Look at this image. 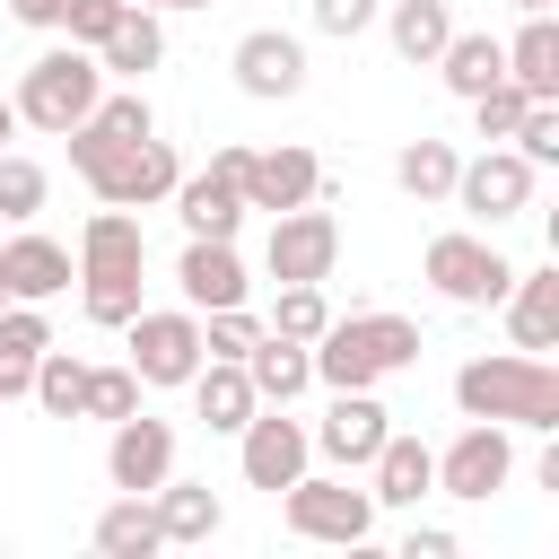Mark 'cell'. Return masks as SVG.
<instances>
[{
    "label": "cell",
    "instance_id": "obj_12",
    "mask_svg": "<svg viewBox=\"0 0 559 559\" xmlns=\"http://www.w3.org/2000/svg\"><path fill=\"white\" fill-rule=\"evenodd\" d=\"M384 428H393V411L376 402V384H341L332 411H323V428H306V437H314V454L332 472H367L376 445H384Z\"/></svg>",
    "mask_w": 559,
    "mask_h": 559
},
{
    "label": "cell",
    "instance_id": "obj_17",
    "mask_svg": "<svg viewBox=\"0 0 559 559\" xmlns=\"http://www.w3.org/2000/svg\"><path fill=\"white\" fill-rule=\"evenodd\" d=\"M70 280H79V262H70V245H52V236H35V227L0 245V288H9L17 306H44V297H61Z\"/></svg>",
    "mask_w": 559,
    "mask_h": 559
},
{
    "label": "cell",
    "instance_id": "obj_36",
    "mask_svg": "<svg viewBox=\"0 0 559 559\" xmlns=\"http://www.w3.org/2000/svg\"><path fill=\"white\" fill-rule=\"evenodd\" d=\"M262 341V314H245V306H210L201 314V358H245Z\"/></svg>",
    "mask_w": 559,
    "mask_h": 559
},
{
    "label": "cell",
    "instance_id": "obj_26",
    "mask_svg": "<svg viewBox=\"0 0 559 559\" xmlns=\"http://www.w3.org/2000/svg\"><path fill=\"white\" fill-rule=\"evenodd\" d=\"M96 61H105V70H122V79H148V70L166 61V26H157V9H131V0H122L114 35L96 44Z\"/></svg>",
    "mask_w": 559,
    "mask_h": 559
},
{
    "label": "cell",
    "instance_id": "obj_46",
    "mask_svg": "<svg viewBox=\"0 0 559 559\" xmlns=\"http://www.w3.org/2000/svg\"><path fill=\"white\" fill-rule=\"evenodd\" d=\"M515 9H524V17H533V9H550V0H515Z\"/></svg>",
    "mask_w": 559,
    "mask_h": 559
},
{
    "label": "cell",
    "instance_id": "obj_13",
    "mask_svg": "<svg viewBox=\"0 0 559 559\" xmlns=\"http://www.w3.org/2000/svg\"><path fill=\"white\" fill-rule=\"evenodd\" d=\"M236 437H245V454H236V463H245V480H253V489H271V498L314 463V437H306V419H288V402H262Z\"/></svg>",
    "mask_w": 559,
    "mask_h": 559
},
{
    "label": "cell",
    "instance_id": "obj_7",
    "mask_svg": "<svg viewBox=\"0 0 559 559\" xmlns=\"http://www.w3.org/2000/svg\"><path fill=\"white\" fill-rule=\"evenodd\" d=\"M131 376L140 384H192V367H201V314L192 306H140L131 323Z\"/></svg>",
    "mask_w": 559,
    "mask_h": 559
},
{
    "label": "cell",
    "instance_id": "obj_34",
    "mask_svg": "<svg viewBox=\"0 0 559 559\" xmlns=\"http://www.w3.org/2000/svg\"><path fill=\"white\" fill-rule=\"evenodd\" d=\"M44 201H52V175H44L35 157L0 148V218H9V227H26V218H35Z\"/></svg>",
    "mask_w": 559,
    "mask_h": 559
},
{
    "label": "cell",
    "instance_id": "obj_44",
    "mask_svg": "<svg viewBox=\"0 0 559 559\" xmlns=\"http://www.w3.org/2000/svg\"><path fill=\"white\" fill-rule=\"evenodd\" d=\"M131 9H157L166 17V9H210V0H131Z\"/></svg>",
    "mask_w": 559,
    "mask_h": 559
},
{
    "label": "cell",
    "instance_id": "obj_33",
    "mask_svg": "<svg viewBox=\"0 0 559 559\" xmlns=\"http://www.w3.org/2000/svg\"><path fill=\"white\" fill-rule=\"evenodd\" d=\"M323 323H332V306H323V280H280V297H271V323H262V332L314 341Z\"/></svg>",
    "mask_w": 559,
    "mask_h": 559
},
{
    "label": "cell",
    "instance_id": "obj_16",
    "mask_svg": "<svg viewBox=\"0 0 559 559\" xmlns=\"http://www.w3.org/2000/svg\"><path fill=\"white\" fill-rule=\"evenodd\" d=\"M166 472H175V428H166V419H148V411L114 419V445H105V480H114V489H131V498H148Z\"/></svg>",
    "mask_w": 559,
    "mask_h": 559
},
{
    "label": "cell",
    "instance_id": "obj_28",
    "mask_svg": "<svg viewBox=\"0 0 559 559\" xmlns=\"http://www.w3.org/2000/svg\"><path fill=\"white\" fill-rule=\"evenodd\" d=\"M437 70H445V87H454V96H480L489 79H507V44H498V35H463V26H454V35H445V52H437Z\"/></svg>",
    "mask_w": 559,
    "mask_h": 559
},
{
    "label": "cell",
    "instance_id": "obj_15",
    "mask_svg": "<svg viewBox=\"0 0 559 559\" xmlns=\"http://www.w3.org/2000/svg\"><path fill=\"white\" fill-rule=\"evenodd\" d=\"M175 288H183V306L192 314H210V306H245V253H236V236H183V262H175Z\"/></svg>",
    "mask_w": 559,
    "mask_h": 559
},
{
    "label": "cell",
    "instance_id": "obj_11",
    "mask_svg": "<svg viewBox=\"0 0 559 559\" xmlns=\"http://www.w3.org/2000/svg\"><path fill=\"white\" fill-rule=\"evenodd\" d=\"M245 157H253V148H218L210 175H183V183L166 192L175 218H183V236H236V227H245Z\"/></svg>",
    "mask_w": 559,
    "mask_h": 559
},
{
    "label": "cell",
    "instance_id": "obj_27",
    "mask_svg": "<svg viewBox=\"0 0 559 559\" xmlns=\"http://www.w3.org/2000/svg\"><path fill=\"white\" fill-rule=\"evenodd\" d=\"M507 79H515L524 96H559V26H550V9H533L524 35L507 44Z\"/></svg>",
    "mask_w": 559,
    "mask_h": 559
},
{
    "label": "cell",
    "instance_id": "obj_25",
    "mask_svg": "<svg viewBox=\"0 0 559 559\" xmlns=\"http://www.w3.org/2000/svg\"><path fill=\"white\" fill-rule=\"evenodd\" d=\"M245 376H253V393H262V402H297V393L314 384V358H306V341L262 332V341L245 349Z\"/></svg>",
    "mask_w": 559,
    "mask_h": 559
},
{
    "label": "cell",
    "instance_id": "obj_10",
    "mask_svg": "<svg viewBox=\"0 0 559 559\" xmlns=\"http://www.w3.org/2000/svg\"><path fill=\"white\" fill-rule=\"evenodd\" d=\"M341 262V218L297 201V210H271V236H262V271L271 280H332Z\"/></svg>",
    "mask_w": 559,
    "mask_h": 559
},
{
    "label": "cell",
    "instance_id": "obj_19",
    "mask_svg": "<svg viewBox=\"0 0 559 559\" xmlns=\"http://www.w3.org/2000/svg\"><path fill=\"white\" fill-rule=\"evenodd\" d=\"M314 183H323L314 148H253L245 157V210H297V201H314Z\"/></svg>",
    "mask_w": 559,
    "mask_h": 559
},
{
    "label": "cell",
    "instance_id": "obj_43",
    "mask_svg": "<svg viewBox=\"0 0 559 559\" xmlns=\"http://www.w3.org/2000/svg\"><path fill=\"white\" fill-rule=\"evenodd\" d=\"M9 9H17V26H52V9H61V0H9Z\"/></svg>",
    "mask_w": 559,
    "mask_h": 559
},
{
    "label": "cell",
    "instance_id": "obj_29",
    "mask_svg": "<svg viewBox=\"0 0 559 559\" xmlns=\"http://www.w3.org/2000/svg\"><path fill=\"white\" fill-rule=\"evenodd\" d=\"M384 35H393V52L402 61H437L445 52V35H454V17H445V0H393V17H384Z\"/></svg>",
    "mask_w": 559,
    "mask_h": 559
},
{
    "label": "cell",
    "instance_id": "obj_20",
    "mask_svg": "<svg viewBox=\"0 0 559 559\" xmlns=\"http://www.w3.org/2000/svg\"><path fill=\"white\" fill-rule=\"evenodd\" d=\"M367 498H376V507H419V498H437V454H428L419 437H393V428H384V445H376V463H367Z\"/></svg>",
    "mask_w": 559,
    "mask_h": 559
},
{
    "label": "cell",
    "instance_id": "obj_40",
    "mask_svg": "<svg viewBox=\"0 0 559 559\" xmlns=\"http://www.w3.org/2000/svg\"><path fill=\"white\" fill-rule=\"evenodd\" d=\"M114 17H122V0H61L52 9V26H70V44H87V52L114 35Z\"/></svg>",
    "mask_w": 559,
    "mask_h": 559
},
{
    "label": "cell",
    "instance_id": "obj_32",
    "mask_svg": "<svg viewBox=\"0 0 559 559\" xmlns=\"http://www.w3.org/2000/svg\"><path fill=\"white\" fill-rule=\"evenodd\" d=\"M26 402H44L52 419H79V402H87V358H79V349H44Z\"/></svg>",
    "mask_w": 559,
    "mask_h": 559
},
{
    "label": "cell",
    "instance_id": "obj_18",
    "mask_svg": "<svg viewBox=\"0 0 559 559\" xmlns=\"http://www.w3.org/2000/svg\"><path fill=\"white\" fill-rule=\"evenodd\" d=\"M183 183V166H175V148L148 131V140H131L122 157H114V175L96 183V201H114V210H148V201H166Z\"/></svg>",
    "mask_w": 559,
    "mask_h": 559
},
{
    "label": "cell",
    "instance_id": "obj_45",
    "mask_svg": "<svg viewBox=\"0 0 559 559\" xmlns=\"http://www.w3.org/2000/svg\"><path fill=\"white\" fill-rule=\"evenodd\" d=\"M9 131H17V105H9V96H0V148H9Z\"/></svg>",
    "mask_w": 559,
    "mask_h": 559
},
{
    "label": "cell",
    "instance_id": "obj_22",
    "mask_svg": "<svg viewBox=\"0 0 559 559\" xmlns=\"http://www.w3.org/2000/svg\"><path fill=\"white\" fill-rule=\"evenodd\" d=\"M192 411L210 419V437H236V428L262 411V393H253L245 358H201V367H192Z\"/></svg>",
    "mask_w": 559,
    "mask_h": 559
},
{
    "label": "cell",
    "instance_id": "obj_21",
    "mask_svg": "<svg viewBox=\"0 0 559 559\" xmlns=\"http://www.w3.org/2000/svg\"><path fill=\"white\" fill-rule=\"evenodd\" d=\"M498 306H507L515 349H533V358H550V349H559V271H515Z\"/></svg>",
    "mask_w": 559,
    "mask_h": 559
},
{
    "label": "cell",
    "instance_id": "obj_47",
    "mask_svg": "<svg viewBox=\"0 0 559 559\" xmlns=\"http://www.w3.org/2000/svg\"><path fill=\"white\" fill-rule=\"evenodd\" d=\"M0 306H9V288H0Z\"/></svg>",
    "mask_w": 559,
    "mask_h": 559
},
{
    "label": "cell",
    "instance_id": "obj_24",
    "mask_svg": "<svg viewBox=\"0 0 559 559\" xmlns=\"http://www.w3.org/2000/svg\"><path fill=\"white\" fill-rule=\"evenodd\" d=\"M52 349V323H44V306H0V402H17L26 384H35V358Z\"/></svg>",
    "mask_w": 559,
    "mask_h": 559
},
{
    "label": "cell",
    "instance_id": "obj_1",
    "mask_svg": "<svg viewBox=\"0 0 559 559\" xmlns=\"http://www.w3.org/2000/svg\"><path fill=\"white\" fill-rule=\"evenodd\" d=\"M454 402L463 419H498V428H559V367L533 349H489L454 367Z\"/></svg>",
    "mask_w": 559,
    "mask_h": 559
},
{
    "label": "cell",
    "instance_id": "obj_2",
    "mask_svg": "<svg viewBox=\"0 0 559 559\" xmlns=\"http://www.w3.org/2000/svg\"><path fill=\"white\" fill-rule=\"evenodd\" d=\"M140 271H148V236H140L131 210L105 201V210L79 227V306H87V323L122 332V323L140 314Z\"/></svg>",
    "mask_w": 559,
    "mask_h": 559
},
{
    "label": "cell",
    "instance_id": "obj_42",
    "mask_svg": "<svg viewBox=\"0 0 559 559\" xmlns=\"http://www.w3.org/2000/svg\"><path fill=\"white\" fill-rule=\"evenodd\" d=\"M454 550H463V542H454L445 524H411V533H402V559H454Z\"/></svg>",
    "mask_w": 559,
    "mask_h": 559
},
{
    "label": "cell",
    "instance_id": "obj_35",
    "mask_svg": "<svg viewBox=\"0 0 559 559\" xmlns=\"http://www.w3.org/2000/svg\"><path fill=\"white\" fill-rule=\"evenodd\" d=\"M463 105H472V131H480V140H515V122H524V105H533V96H524L515 79H489V87H480V96H463Z\"/></svg>",
    "mask_w": 559,
    "mask_h": 559
},
{
    "label": "cell",
    "instance_id": "obj_4",
    "mask_svg": "<svg viewBox=\"0 0 559 559\" xmlns=\"http://www.w3.org/2000/svg\"><path fill=\"white\" fill-rule=\"evenodd\" d=\"M96 96H105V61L87 52V44H44L35 61H26V79H17V122H35V131H70V122H87L96 114Z\"/></svg>",
    "mask_w": 559,
    "mask_h": 559
},
{
    "label": "cell",
    "instance_id": "obj_3",
    "mask_svg": "<svg viewBox=\"0 0 559 559\" xmlns=\"http://www.w3.org/2000/svg\"><path fill=\"white\" fill-rule=\"evenodd\" d=\"M306 358H314V384H332V393L341 384H384L419 358V323L411 314H332L306 341Z\"/></svg>",
    "mask_w": 559,
    "mask_h": 559
},
{
    "label": "cell",
    "instance_id": "obj_14",
    "mask_svg": "<svg viewBox=\"0 0 559 559\" xmlns=\"http://www.w3.org/2000/svg\"><path fill=\"white\" fill-rule=\"evenodd\" d=\"M227 70H236V87H245V96H262V105H288V96L306 87V44H297L288 26H253V35H236Z\"/></svg>",
    "mask_w": 559,
    "mask_h": 559
},
{
    "label": "cell",
    "instance_id": "obj_39",
    "mask_svg": "<svg viewBox=\"0 0 559 559\" xmlns=\"http://www.w3.org/2000/svg\"><path fill=\"white\" fill-rule=\"evenodd\" d=\"M96 122H105L114 140H148V131H157V114H148L140 87H105V96H96Z\"/></svg>",
    "mask_w": 559,
    "mask_h": 559
},
{
    "label": "cell",
    "instance_id": "obj_30",
    "mask_svg": "<svg viewBox=\"0 0 559 559\" xmlns=\"http://www.w3.org/2000/svg\"><path fill=\"white\" fill-rule=\"evenodd\" d=\"M96 550H105V559H148V550H166V542H157L148 498H131V489H122V498L96 515Z\"/></svg>",
    "mask_w": 559,
    "mask_h": 559
},
{
    "label": "cell",
    "instance_id": "obj_38",
    "mask_svg": "<svg viewBox=\"0 0 559 559\" xmlns=\"http://www.w3.org/2000/svg\"><path fill=\"white\" fill-rule=\"evenodd\" d=\"M515 157H524V166H559V96H533V105H524Z\"/></svg>",
    "mask_w": 559,
    "mask_h": 559
},
{
    "label": "cell",
    "instance_id": "obj_6",
    "mask_svg": "<svg viewBox=\"0 0 559 559\" xmlns=\"http://www.w3.org/2000/svg\"><path fill=\"white\" fill-rule=\"evenodd\" d=\"M419 271H428V288H437L445 306H498V297H507V280H515V262H507L489 236H463V227L428 236Z\"/></svg>",
    "mask_w": 559,
    "mask_h": 559
},
{
    "label": "cell",
    "instance_id": "obj_41",
    "mask_svg": "<svg viewBox=\"0 0 559 559\" xmlns=\"http://www.w3.org/2000/svg\"><path fill=\"white\" fill-rule=\"evenodd\" d=\"M314 26L349 44V35H367V26H376V0H314Z\"/></svg>",
    "mask_w": 559,
    "mask_h": 559
},
{
    "label": "cell",
    "instance_id": "obj_37",
    "mask_svg": "<svg viewBox=\"0 0 559 559\" xmlns=\"http://www.w3.org/2000/svg\"><path fill=\"white\" fill-rule=\"evenodd\" d=\"M131 411H140V376H131V367H87L79 419H131Z\"/></svg>",
    "mask_w": 559,
    "mask_h": 559
},
{
    "label": "cell",
    "instance_id": "obj_9",
    "mask_svg": "<svg viewBox=\"0 0 559 559\" xmlns=\"http://www.w3.org/2000/svg\"><path fill=\"white\" fill-rule=\"evenodd\" d=\"M533 175H542V166H524L515 148H498V140H489L480 157H463V166H454V192H445V201H454L472 227H498V218H515V210L533 201Z\"/></svg>",
    "mask_w": 559,
    "mask_h": 559
},
{
    "label": "cell",
    "instance_id": "obj_23",
    "mask_svg": "<svg viewBox=\"0 0 559 559\" xmlns=\"http://www.w3.org/2000/svg\"><path fill=\"white\" fill-rule=\"evenodd\" d=\"M148 515H157V542H210V533L227 524L218 489H210V480H175V472L148 489Z\"/></svg>",
    "mask_w": 559,
    "mask_h": 559
},
{
    "label": "cell",
    "instance_id": "obj_8",
    "mask_svg": "<svg viewBox=\"0 0 559 559\" xmlns=\"http://www.w3.org/2000/svg\"><path fill=\"white\" fill-rule=\"evenodd\" d=\"M507 480H515V437H507L498 419H463V428H454V445L437 454V498L480 507V498H498Z\"/></svg>",
    "mask_w": 559,
    "mask_h": 559
},
{
    "label": "cell",
    "instance_id": "obj_31",
    "mask_svg": "<svg viewBox=\"0 0 559 559\" xmlns=\"http://www.w3.org/2000/svg\"><path fill=\"white\" fill-rule=\"evenodd\" d=\"M454 166H463L454 140H411V148L393 157V183H402L411 201H445V192H454Z\"/></svg>",
    "mask_w": 559,
    "mask_h": 559
},
{
    "label": "cell",
    "instance_id": "obj_5",
    "mask_svg": "<svg viewBox=\"0 0 559 559\" xmlns=\"http://www.w3.org/2000/svg\"><path fill=\"white\" fill-rule=\"evenodd\" d=\"M280 515H288L297 542H341V550H358L376 533V498L349 489V472H297L280 489Z\"/></svg>",
    "mask_w": 559,
    "mask_h": 559
}]
</instances>
